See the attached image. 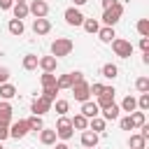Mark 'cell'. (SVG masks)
<instances>
[{
    "label": "cell",
    "instance_id": "1",
    "mask_svg": "<svg viewBox=\"0 0 149 149\" xmlns=\"http://www.w3.org/2000/svg\"><path fill=\"white\" fill-rule=\"evenodd\" d=\"M72 49H74V44H72V40H68V37H56V40L51 42V56H54V58L68 56Z\"/></svg>",
    "mask_w": 149,
    "mask_h": 149
},
{
    "label": "cell",
    "instance_id": "2",
    "mask_svg": "<svg viewBox=\"0 0 149 149\" xmlns=\"http://www.w3.org/2000/svg\"><path fill=\"white\" fill-rule=\"evenodd\" d=\"M121 14H123V5H121V2H116V5L107 7V9H105V14H102V21H105V26H109V28H112L114 23H119Z\"/></svg>",
    "mask_w": 149,
    "mask_h": 149
},
{
    "label": "cell",
    "instance_id": "3",
    "mask_svg": "<svg viewBox=\"0 0 149 149\" xmlns=\"http://www.w3.org/2000/svg\"><path fill=\"white\" fill-rule=\"evenodd\" d=\"M112 49H114V54H116L119 58H130V56H133V44H130L128 40H121V37L112 40Z\"/></svg>",
    "mask_w": 149,
    "mask_h": 149
},
{
    "label": "cell",
    "instance_id": "4",
    "mask_svg": "<svg viewBox=\"0 0 149 149\" xmlns=\"http://www.w3.org/2000/svg\"><path fill=\"white\" fill-rule=\"evenodd\" d=\"M81 79H84L81 72H68V74H61V77L56 79V88H58V91H63V88H72V84H77V81H81Z\"/></svg>",
    "mask_w": 149,
    "mask_h": 149
},
{
    "label": "cell",
    "instance_id": "5",
    "mask_svg": "<svg viewBox=\"0 0 149 149\" xmlns=\"http://www.w3.org/2000/svg\"><path fill=\"white\" fill-rule=\"evenodd\" d=\"M54 130H56V137H61V140H70V137H72V123H70V119H68V116H61Z\"/></svg>",
    "mask_w": 149,
    "mask_h": 149
},
{
    "label": "cell",
    "instance_id": "6",
    "mask_svg": "<svg viewBox=\"0 0 149 149\" xmlns=\"http://www.w3.org/2000/svg\"><path fill=\"white\" fill-rule=\"evenodd\" d=\"M88 81H77V84H72V93H74V100H79V102H86L88 98H91V91H88Z\"/></svg>",
    "mask_w": 149,
    "mask_h": 149
},
{
    "label": "cell",
    "instance_id": "7",
    "mask_svg": "<svg viewBox=\"0 0 149 149\" xmlns=\"http://www.w3.org/2000/svg\"><path fill=\"white\" fill-rule=\"evenodd\" d=\"M114 86H105V91L98 95V109H105V107H109V105H114Z\"/></svg>",
    "mask_w": 149,
    "mask_h": 149
},
{
    "label": "cell",
    "instance_id": "8",
    "mask_svg": "<svg viewBox=\"0 0 149 149\" xmlns=\"http://www.w3.org/2000/svg\"><path fill=\"white\" fill-rule=\"evenodd\" d=\"M28 12H30L35 19H44V16L49 14V5H47L44 0H33V5L28 7Z\"/></svg>",
    "mask_w": 149,
    "mask_h": 149
},
{
    "label": "cell",
    "instance_id": "9",
    "mask_svg": "<svg viewBox=\"0 0 149 149\" xmlns=\"http://www.w3.org/2000/svg\"><path fill=\"white\" fill-rule=\"evenodd\" d=\"M30 109H33V114H35V116H42V114H47V112L51 109V102H49V100H44V98L40 95V98H35V100H33Z\"/></svg>",
    "mask_w": 149,
    "mask_h": 149
},
{
    "label": "cell",
    "instance_id": "10",
    "mask_svg": "<svg viewBox=\"0 0 149 149\" xmlns=\"http://www.w3.org/2000/svg\"><path fill=\"white\" fill-rule=\"evenodd\" d=\"M65 21L70 26H81L84 23V14L79 9H74V7H70V9H65Z\"/></svg>",
    "mask_w": 149,
    "mask_h": 149
},
{
    "label": "cell",
    "instance_id": "11",
    "mask_svg": "<svg viewBox=\"0 0 149 149\" xmlns=\"http://www.w3.org/2000/svg\"><path fill=\"white\" fill-rule=\"evenodd\" d=\"M30 130H28V123L26 121H16V123H12V128H9V137H14V140H19V137H23V135H28Z\"/></svg>",
    "mask_w": 149,
    "mask_h": 149
},
{
    "label": "cell",
    "instance_id": "12",
    "mask_svg": "<svg viewBox=\"0 0 149 149\" xmlns=\"http://www.w3.org/2000/svg\"><path fill=\"white\" fill-rule=\"evenodd\" d=\"M37 65H40L44 72H54L56 65H58V58H54V56H42V58H37Z\"/></svg>",
    "mask_w": 149,
    "mask_h": 149
},
{
    "label": "cell",
    "instance_id": "13",
    "mask_svg": "<svg viewBox=\"0 0 149 149\" xmlns=\"http://www.w3.org/2000/svg\"><path fill=\"white\" fill-rule=\"evenodd\" d=\"M33 30H35V35H47V33L51 30L49 19H35V21H33Z\"/></svg>",
    "mask_w": 149,
    "mask_h": 149
},
{
    "label": "cell",
    "instance_id": "14",
    "mask_svg": "<svg viewBox=\"0 0 149 149\" xmlns=\"http://www.w3.org/2000/svg\"><path fill=\"white\" fill-rule=\"evenodd\" d=\"M81 114H84L86 119H95V116L100 114V109H98V105H95V102L86 100V102H81Z\"/></svg>",
    "mask_w": 149,
    "mask_h": 149
},
{
    "label": "cell",
    "instance_id": "15",
    "mask_svg": "<svg viewBox=\"0 0 149 149\" xmlns=\"http://www.w3.org/2000/svg\"><path fill=\"white\" fill-rule=\"evenodd\" d=\"M81 144H84L86 149H95V144H98V133L84 130V133H81Z\"/></svg>",
    "mask_w": 149,
    "mask_h": 149
},
{
    "label": "cell",
    "instance_id": "16",
    "mask_svg": "<svg viewBox=\"0 0 149 149\" xmlns=\"http://www.w3.org/2000/svg\"><path fill=\"white\" fill-rule=\"evenodd\" d=\"M9 121H12V105L9 102H0V123H7L9 126Z\"/></svg>",
    "mask_w": 149,
    "mask_h": 149
},
{
    "label": "cell",
    "instance_id": "17",
    "mask_svg": "<svg viewBox=\"0 0 149 149\" xmlns=\"http://www.w3.org/2000/svg\"><path fill=\"white\" fill-rule=\"evenodd\" d=\"M12 9H14V19H19V21H23L28 16V5L26 2H16V5H12Z\"/></svg>",
    "mask_w": 149,
    "mask_h": 149
},
{
    "label": "cell",
    "instance_id": "18",
    "mask_svg": "<svg viewBox=\"0 0 149 149\" xmlns=\"http://www.w3.org/2000/svg\"><path fill=\"white\" fill-rule=\"evenodd\" d=\"M40 142H42V144H54V142H56V130L42 128V130H40Z\"/></svg>",
    "mask_w": 149,
    "mask_h": 149
},
{
    "label": "cell",
    "instance_id": "19",
    "mask_svg": "<svg viewBox=\"0 0 149 149\" xmlns=\"http://www.w3.org/2000/svg\"><path fill=\"white\" fill-rule=\"evenodd\" d=\"M119 109H123V112H128V114H130V112H135V109H137V100H135L133 95H126Z\"/></svg>",
    "mask_w": 149,
    "mask_h": 149
},
{
    "label": "cell",
    "instance_id": "20",
    "mask_svg": "<svg viewBox=\"0 0 149 149\" xmlns=\"http://www.w3.org/2000/svg\"><path fill=\"white\" fill-rule=\"evenodd\" d=\"M119 112H121V109H119L116 105H109V107L102 109V119H105V121H114V119H119Z\"/></svg>",
    "mask_w": 149,
    "mask_h": 149
},
{
    "label": "cell",
    "instance_id": "21",
    "mask_svg": "<svg viewBox=\"0 0 149 149\" xmlns=\"http://www.w3.org/2000/svg\"><path fill=\"white\" fill-rule=\"evenodd\" d=\"M26 123H28V130H35V133L44 128V121H42V116H35V114H33L30 119H26Z\"/></svg>",
    "mask_w": 149,
    "mask_h": 149
},
{
    "label": "cell",
    "instance_id": "22",
    "mask_svg": "<svg viewBox=\"0 0 149 149\" xmlns=\"http://www.w3.org/2000/svg\"><path fill=\"white\" fill-rule=\"evenodd\" d=\"M70 123H72V128H77V130H86V128H88V119H86L84 114H77L74 119H70Z\"/></svg>",
    "mask_w": 149,
    "mask_h": 149
},
{
    "label": "cell",
    "instance_id": "23",
    "mask_svg": "<svg viewBox=\"0 0 149 149\" xmlns=\"http://www.w3.org/2000/svg\"><path fill=\"white\" fill-rule=\"evenodd\" d=\"M7 28H9V33H12V35H16V37H19V35H23V30H26V28H23V21H19V19H12Z\"/></svg>",
    "mask_w": 149,
    "mask_h": 149
},
{
    "label": "cell",
    "instance_id": "24",
    "mask_svg": "<svg viewBox=\"0 0 149 149\" xmlns=\"http://www.w3.org/2000/svg\"><path fill=\"white\" fill-rule=\"evenodd\" d=\"M98 37L102 40V42H112L116 35H114V28H109V26H105V28H100L98 30Z\"/></svg>",
    "mask_w": 149,
    "mask_h": 149
},
{
    "label": "cell",
    "instance_id": "25",
    "mask_svg": "<svg viewBox=\"0 0 149 149\" xmlns=\"http://www.w3.org/2000/svg\"><path fill=\"white\" fill-rule=\"evenodd\" d=\"M102 77H107V79H114L116 74H119V68L114 65V63H107V65H102Z\"/></svg>",
    "mask_w": 149,
    "mask_h": 149
},
{
    "label": "cell",
    "instance_id": "26",
    "mask_svg": "<svg viewBox=\"0 0 149 149\" xmlns=\"http://www.w3.org/2000/svg\"><path fill=\"white\" fill-rule=\"evenodd\" d=\"M14 95H16V88H14L12 84H0V98L9 100V98H14Z\"/></svg>",
    "mask_w": 149,
    "mask_h": 149
},
{
    "label": "cell",
    "instance_id": "27",
    "mask_svg": "<svg viewBox=\"0 0 149 149\" xmlns=\"http://www.w3.org/2000/svg\"><path fill=\"white\" fill-rule=\"evenodd\" d=\"M144 144H147V140L142 135H130V140H128V147L130 149H144Z\"/></svg>",
    "mask_w": 149,
    "mask_h": 149
},
{
    "label": "cell",
    "instance_id": "28",
    "mask_svg": "<svg viewBox=\"0 0 149 149\" xmlns=\"http://www.w3.org/2000/svg\"><path fill=\"white\" fill-rule=\"evenodd\" d=\"M37 68V56L35 54H28V56H23V70H35Z\"/></svg>",
    "mask_w": 149,
    "mask_h": 149
},
{
    "label": "cell",
    "instance_id": "29",
    "mask_svg": "<svg viewBox=\"0 0 149 149\" xmlns=\"http://www.w3.org/2000/svg\"><path fill=\"white\" fill-rule=\"evenodd\" d=\"M40 81H42V86H44V88L56 86V74H54V72H44V74L40 77Z\"/></svg>",
    "mask_w": 149,
    "mask_h": 149
},
{
    "label": "cell",
    "instance_id": "30",
    "mask_svg": "<svg viewBox=\"0 0 149 149\" xmlns=\"http://www.w3.org/2000/svg\"><path fill=\"white\" fill-rule=\"evenodd\" d=\"M81 26H84V30H86V33H98V30H100V26H98V21H95V19H84V23H81Z\"/></svg>",
    "mask_w": 149,
    "mask_h": 149
},
{
    "label": "cell",
    "instance_id": "31",
    "mask_svg": "<svg viewBox=\"0 0 149 149\" xmlns=\"http://www.w3.org/2000/svg\"><path fill=\"white\" fill-rule=\"evenodd\" d=\"M88 128H91L93 133L105 130V119H98V116H95V119H91V121H88Z\"/></svg>",
    "mask_w": 149,
    "mask_h": 149
},
{
    "label": "cell",
    "instance_id": "32",
    "mask_svg": "<svg viewBox=\"0 0 149 149\" xmlns=\"http://www.w3.org/2000/svg\"><path fill=\"white\" fill-rule=\"evenodd\" d=\"M130 121H133V128L144 126V112H133V114H130Z\"/></svg>",
    "mask_w": 149,
    "mask_h": 149
},
{
    "label": "cell",
    "instance_id": "33",
    "mask_svg": "<svg viewBox=\"0 0 149 149\" xmlns=\"http://www.w3.org/2000/svg\"><path fill=\"white\" fill-rule=\"evenodd\" d=\"M137 33H140L142 37H149V21H147V19H140V21H137Z\"/></svg>",
    "mask_w": 149,
    "mask_h": 149
},
{
    "label": "cell",
    "instance_id": "34",
    "mask_svg": "<svg viewBox=\"0 0 149 149\" xmlns=\"http://www.w3.org/2000/svg\"><path fill=\"white\" fill-rule=\"evenodd\" d=\"M56 93H58V88H56V86H49V88L42 91V98L49 100V102H54V100H56Z\"/></svg>",
    "mask_w": 149,
    "mask_h": 149
},
{
    "label": "cell",
    "instance_id": "35",
    "mask_svg": "<svg viewBox=\"0 0 149 149\" xmlns=\"http://www.w3.org/2000/svg\"><path fill=\"white\" fill-rule=\"evenodd\" d=\"M135 86H137L140 93H149V79H147V77H140V79L135 81Z\"/></svg>",
    "mask_w": 149,
    "mask_h": 149
},
{
    "label": "cell",
    "instance_id": "36",
    "mask_svg": "<svg viewBox=\"0 0 149 149\" xmlns=\"http://www.w3.org/2000/svg\"><path fill=\"white\" fill-rule=\"evenodd\" d=\"M68 109H70V102H68V100H56V112H58V116H65Z\"/></svg>",
    "mask_w": 149,
    "mask_h": 149
},
{
    "label": "cell",
    "instance_id": "37",
    "mask_svg": "<svg viewBox=\"0 0 149 149\" xmlns=\"http://www.w3.org/2000/svg\"><path fill=\"white\" fill-rule=\"evenodd\" d=\"M137 107H140L142 112H147V109H149V93H142V95L137 98Z\"/></svg>",
    "mask_w": 149,
    "mask_h": 149
},
{
    "label": "cell",
    "instance_id": "38",
    "mask_svg": "<svg viewBox=\"0 0 149 149\" xmlns=\"http://www.w3.org/2000/svg\"><path fill=\"white\" fill-rule=\"evenodd\" d=\"M121 130H133V121H130V114L121 119Z\"/></svg>",
    "mask_w": 149,
    "mask_h": 149
},
{
    "label": "cell",
    "instance_id": "39",
    "mask_svg": "<svg viewBox=\"0 0 149 149\" xmlns=\"http://www.w3.org/2000/svg\"><path fill=\"white\" fill-rule=\"evenodd\" d=\"M88 91H91L93 95H100V93L105 91V86H102V84H91V86H88Z\"/></svg>",
    "mask_w": 149,
    "mask_h": 149
},
{
    "label": "cell",
    "instance_id": "40",
    "mask_svg": "<svg viewBox=\"0 0 149 149\" xmlns=\"http://www.w3.org/2000/svg\"><path fill=\"white\" fill-rule=\"evenodd\" d=\"M7 137H9V126L7 123H0V142L7 140Z\"/></svg>",
    "mask_w": 149,
    "mask_h": 149
},
{
    "label": "cell",
    "instance_id": "41",
    "mask_svg": "<svg viewBox=\"0 0 149 149\" xmlns=\"http://www.w3.org/2000/svg\"><path fill=\"white\" fill-rule=\"evenodd\" d=\"M7 79H9V70L7 68H0V84H5Z\"/></svg>",
    "mask_w": 149,
    "mask_h": 149
},
{
    "label": "cell",
    "instance_id": "42",
    "mask_svg": "<svg viewBox=\"0 0 149 149\" xmlns=\"http://www.w3.org/2000/svg\"><path fill=\"white\" fill-rule=\"evenodd\" d=\"M14 0H0V9H12Z\"/></svg>",
    "mask_w": 149,
    "mask_h": 149
},
{
    "label": "cell",
    "instance_id": "43",
    "mask_svg": "<svg viewBox=\"0 0 149 149\" xmlns=\"http://www.w3.org/2000/svg\"><path fill=\"white\" fill-rule=\"evenodd\" d=\"M140 49H142V51H149V40H147V37L140 40Z\"/></svg>",
    "mask_w": 149,
    "mask_h": 149
},
{
    "label": "cell",
    "instance_id": "44",
    "mask_svg": "<svg viewBox=\"0 0 149 149\" xmlns=\"http://www.w3.org/2000/svg\"><path fill=\"white\" fill-rule=\"evenodd\" d=\"M116 2H119V0H102V7L107 9V7H112V5H116Z\"/></svg>",
    "mask_w": 149,
    "mask_h": 149
},
{
    "label": "cell",
    "instance_id": "45",
    "mask_svg": "<svg viewBox=\"0 0 149 149\" xmlns=\"http://www.w3.org/2000/svg\"><path fill=\"white\" fill-rule=\"evenodd\" d=\"M72 2H74V5H77V7H79V5H86V2H88V0H72Z\"/></svg>",
    "mask_w": 149,
    "mask_h": 149
},
{
    "label": "cell",
    "instance_id": "46",
    "mask_svg": "<svg viewBox=\"0 0 149 149\" xmlns=\"http://www.w3.org/2000/svg\"><path fill=\"white\" fill-rule=\"evenodd\" d=\"M56 149H70V147H68L65 142H61V144H56Z\"/></svg>",
    "mask_w": 149,
    "mask_h": 149
},
{
    "label": "cell",
    "instance_id": "47",
    "mask_svg": "<svg viewBox=\"0 0 149 149\" xmlns=\"http://www.w3.org/2000/svg\"><path fill=\"white\" fill-rule=\"evenodd\" d=\"M16 2H26V0H16Z\"/></svg>",
    "mask_w": 149,
    "mask_h": 149
},
{
    "label": "cell",
    "instance_id": "48",
    "mask_svg": "<svg viewBox=\"0 0 149 149\" xmlns=\"http://www.w3.org/2000/svg\"><path fill=\"white\" fill-rule=\"evenodd\" d=\"M0 149H2V144H0Z\"/></svg>",
    "mask_w": 149,
    "mask_h": 149
}]
</instances>
